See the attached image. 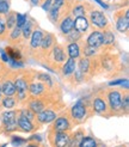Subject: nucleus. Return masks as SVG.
<instances>
[{
  "label": "nucleus",
  "mask_w": 129,
  "mask_h": 147,
  "mask_svg": "<svg viewBox=\"0 0 129 147\" xmlns=\"http://www.w3.org/2000/svg\"><path fill=\"white\" fill-rule=\"evenodd\" d=\"M13 84L16 86L17 100L18 102H26L29 99V80L25 76H16L13 77Z\"/></svg>",
  "instance_id": "obj_1"
},
{
  "label": "nucleus",
  "mask_w": 129,
  "mask_h": 147,
  "mask_svg": "<svg viewBox=\"0 0 129 147\" xmlns=\"http://www.w3.org/2000/svg\"><path fill=\"white\" fill-rule=\"evenodd\" d=\"M17 116H18L17 110H7V111L1 114L0 120H1L3 123V131H5V133H13V131L18 130Z\"/></svg>",
  "instance_id": "obj_2"
},
{
  "label": "nucleus",
  "mask_w": 129,
  "mask_h": 147,
  "mask_svg": "<svg viewBox=\"0 0 129 147\" xmlns=\"http://www.w3.org/2000/svg\"><path fill=\"white\" fill-rule=\"evenodd\" d=\"M89 12V22L90 24H92L93 26H96L98 29H104V30H106V29L110 28V24H109V20H108L106 16L103 13L98 11L96 7L93 9V7H90V10L86 11V13Z\"/></svg>",
  "instance_id": "obj_3"
},
{
  "label": "nucleus",
  "mask_w": 129,
  "mask_h": 147,
  "mask_svg": "<svg viewBox=\"0 0 129 147\" xmlns=\"http://www.w3.org/2000/svg\"><path fill=\"white\" fill-rule=\"evenodd\" d=\"M92 113H96L98 115H110L112 114L111 110L109 108V104H108V100H106V94L103 93H98L96 94L92 99Z\"/></svg>",
  "instance_id": "obj_4"
},
{
  "label": "nucleus",
  "mask_w": 129,
  "mask_h": 147,
  "mask_svg": "<svg viewBox=\"0 0 129 147\" xmlns=\"http://www.w3.org/2000/svg\"><path fill=\"white\" fill-rule=\"evenodd\" d=\"M49 56V61H50V67H59V69L61 68L62 63L66 61V53H64L63 48L55 43L53 46L52 50L49 51V54L47 55V57Z\"/></svg>",
  "instance_id": "obj_5"
},
{
  "label": "nucleus",
  "mask_w": 129,
  "mask_h": 147,
  "mask_svg": "<svg viewBox=\"0 0 129 147\" xmlns=\"http://www.w3.org/2000/svg\"><path fill=\"white\" fill-rule=\"evenodd\" d=\"M69 115L75 122H83L89 116V105H86L83 100H78L75 104L71 108Z\"/></svg>",
  "instance_id": "obj_6"
},
{
  "label": "nucleus",
  "mask_w": 129,
  "mask_h": 147,
  "mask_svg": "<svg viewBox=\"0 0 129 147\" xmlns=\"http://www.w3.org/2000/svg\"><path fill=\"white\" fill-rule=\"evenodd\" d=\"M106 100L111 113H122L121 102H122V92L116 89H110L106 92Z\"/></svg>",
  "instance_id": "obj_7"
},
{
  "label": "nucleus",
  "mask_w": 129,
  "mask_h": 147,
  "mask_svg": "<svg viewBox=\"0 0 129 147\" xmlns=\"http://www.w3.org/2000/svg\"><path fill=\"white\" fill-rule=\"evenodd\" d=\"M53 130L56 131H69V129L73 127V119L71 115L63 114L62 116H59L53 121Z\"/></svg>",
  "instance_id": "obj_8"
},
{
  "label": "nucleus",
  "mask_w": 129,
  "mask_h": 147,
  "mask_svg": "<svg viewBox=\"0 0 129 147\" xmlns=\"http://www.w3.org/2000/svg\"><path fill=\"white\" fill-rule=\"evenodd\" d=\"M115 20H116V29L122 32V34H127L129 30V12L128 10L124 11H118L115 13Z\"/></svg>",
  "instance_id": "obj_9"
},
{
  "label": "nucleus",
  "mask_w": 129,
  "mask_h": 147,
  "mask_svg": "<svg viewBox=\"0 0 129 147\" xmlns=\"http://www.w3.org/2000/svg\"><path fill=\"white\" fill-rule=\"evenodd\" d=\"M53 131L54 133L50 136V140H52L54 147H67L71 138V134L68 131H56V130Z\"/></svg>",
  "instance_id": "obj_10"
},
{
  "label": "nucleus",
  "mask_w": 129,
  "mask_h": 147,
  "mask_svg": "<svg viewBox=\"0 0 129 147\" xmlns=\"http://www.w3.org/2000/svg\"><path fill=\"white\" fill-rule=\"evenodd\" d=\"M55 43H56V42H55L54 35L50 34V32H44L38 50L41 51V54H42L43 56L47 57V55L49 54V51L52 50V48H53V46L55 45Z\"/></svg>",
  "instance_id": "obj_11"
},
{
  "label": "nucleus",
  "mask_w": 129,
  "mask_h": 147,
  "mask_svg": "<svg viewBox=\"0 0 129 147\" xmlns=\"http://www.w3.org/2000/svg\"><path fill=\"white\" fill-rule=\"evenodd\" d=\"M46 90H47V85L44 83L40 82V80L29 83V96L31 98L42 97L46 93Z\"/></svg>",
  "instance_id": "obj_12"
},
{
  "label": "nucleus",
  "mask_w": 129,
  "mask_h": 147,
  "mask_svg": "<svg viewBox=\"0 0 129 147\" xmlns=\"http://www.w3.org/2000/svg\"><path fill=\"white\" fill-rule=\"evenodd\" d=\"M56 119V113L52 109H44L41 113L36 114V121L41 124H47V123H52Z\"/></svg>",
  "instance_id": "obj_13"
},
{
  "label": "nucleus",
  "mask_w": 129,
  "mask_h": 147,
  "mask_svg": "<svg viewBox=\"0 0 129 147\" xmlns=\"http://www.w3.org/2000/svg\"><path fill=\"white\" fill-rule=\"evenodd\" d=\"M43 35H44V31L41 30V29H34V31L30 36V45H29V48H30L31 51H38L40 45L42 42Z\"/></svg>",
  "instance_id": "obj_14"
},
{
  "label": "nucleus",
  "mask_w": 129,
  "mask_h": 147,
  "mask_svg": "<svg viewBox=\"0 0 129 147\" xmlns=\"http://www.w3.org/2000/svg\"><path fill=\"white\" fill-rule=\"evenodd\" d=\"M75 69H77V60H75V59L68 57L67 60L62 63L61 68H60V72H61L62 77L69 78V77H72V74L74 73Z\"/></svg>",
  "instance_id": "obj_15"
},
{
  "label": "nucleus",
  "mask_w": 129,
  "mask_h": 147,
  "mask_svg": "<svg viewBox=\"0 0 129 147\" xmlns=\"http://www.w3.org/2000/svg\"><path fill=\"white\" fill-rule=\"evenodd\" d=\"M73 23H74V18L73 16L69 13L67 16L62 17L59 20V29L62 35H67L68 32H71L73 30Z\"/></svg>",
  "instance_id": "obj_16"
},
{
  "label": "nucleus",
  "mask_w": 129,
  "mask_h": 147,
  "mask_svg": "<svg viewBox=\"0 0 129 147\" xmlns=\"http://www.w3.org/2000/svg\"><path fill=\"white\" fill-rule=\"evenodd\" d=\"M86 45L90 46V47H93V48H97L99 49L100 47L103 46V32L102 31H92L87 40H86Z\"/></svg>",
  "instance_id": "obj_17"
},
{
  "label": "nucleus",
  "mask_w": 129,
  "mask_h": 147,
  "mask_svg": "<svg viewBox=\"0 0 129 147\" xmlns=\"http://www.w3.org/2000/svg\"><path fill=\"white\" fill-rule=\"evenodd\" d=\"M73 29H75L77 31H79L80 34H85L89 31L90 29V22L86 16H78L74 19L73 23Z\"/></svg>",
  "instance_id": "obj_18"
},
{
  "label": "nucleus",
  "mask_w": 129,
  "mask_h": 147,
  "mask_svg": "<svg viewBox=\"0 0 129 147\" xmlns=\"http://www.w3.org/2000/svg\"><path fill=\"white\" fill-rule=\"evenodd\" d=\"M28 108L31 110L32 113L35 114H38L41 113L42 110H44L47 108V104H46V102L43 100L41 97H37V98H30V99H28Z\"/></svg>",
  "instance_id": "obj_19"
},
{
  "label": "nucleus",
  "mask_w": 129,
  "mask_h": 147,
  "mask_svg": "<svg viewBox=\"0 0 129 147\" xmlns=\"http://www.w3.org/2000/svg\"><path fill=\"white\" fill-rule=\"evenodd\" d=\"M17 127L19 130L25 131V133H31L36 128L34 121L28 120L23 116H17Z\"/></svg>",
  "instance_id": "obj_20"
},
{
  "label": "nucleus",
  "mask_w": 129,
  "mask_h": 147,
  "mask_svg": "<svg viewBox=\"0 0 129 147\" xmlns=\"http://www.w3.org/2000/svg\"><path fill=\"white\" fill-rule=\"evenodd\" d=\"M0 89H1V93L5 97H13L16 94V86H14L12 79H6L0 85Z\"/></svg>",
  "instance_id": "obj_21"
},
{
  "label": "nucleus",
  "mask_w": 129,
  "mask_h": 147,
  "mask_svg": "<svg viewBox=\"0 0 129 147\" xmlns=\"http://www.w3.org/2000/svg\"><path fill=\"white\" fill-rule=\"evenodd\" d=\"M6 54H7V57L9 60H12V61H17V62H22L23 60V55H22L20 50L17 48V46H7L6 47Z\"/></svg>",
  "instance_id": "obj_22"
},
{
  "label": "nucleus",
  "mask_w": 129,
  "mask_h": 147,
  "mask_svg": "<svg viewBox=\"0 0 129 147\" xmlns=\"http://www.w3.org/2000/svg\"><path fill=\"white\" fill-rule=\"evenodd\" d=\"M22 37H23L22 36V29L18 26H14L12 30H10V34L7 35V38H9L11 46H18Z\"/></svg>",
  "instance_id": "obj_23"
},
{
  "label": "nucleus",
  "mask_w": 129,
  "mask_h": 147,
  "mask_svg": "<svg viewBox=\"0 0 129 147\" xmlns=\"http://www.w3.org/2000/svg\"><path fill=\"white\" fill-rule=\"evenodd\" d=\"M80 49H81V46L79 42H72V43H68L67 45V54L71 59H79L81 55L80 53Z\"/></svg>",
  "instance_id": "obj_24"
},
{
  "label": "nucleus",
  "mask_w": 129,
  "mask_h": 147,
  "mask_svg": "<svg viewBox=\"0 0 129 147\" xmlns=\"http://www.w3.org/2000/svg\"><path fill=\"white\" fill-rule=\"evenodd\" d=\"M86 11H87V7L83 1H78V4L72 5L71 7V14L74 17L78 16H86Z\"/></svg>",
  "instance_id": "obj_25"
},
{
  "label": "nucleus",
  "mask_w": 129,
  "mask_h": 147,
  "mask_svg": "<svg viewBox=\"0 0 129 147\" xmlns=\"http://www.w3.org/2000/svg\"><path fill=\"white\" fill-rule=\"evenodd\" d=\"M77 67L78 69L80 71L84 74H87L90 72L91 68V61H90V57H81L79 62H77Z\"/></svg>",
  "instance_id": "obj_26"
},
{
  "label": "nucleus",
  "mask_w": 129,
  "mask_h": 147,
  "mask_svg": "<svg viewBox=\"0 0 129 147\" xmlns=\"http://www.w3.org/2000/svg\"><path fill=\"white\" fill-rule=\"evenodd\" d=\"M34 31V25H32V20L31 19H28L25 22V24L22 26V36H23L24 40H29L30 36Z\"/></svg>",
  "instance_id": "obj_27"
},
{
  "label": "nucleus",
  "mask_w": 129,
  "mask_h": 147,
  "mask_svg": "<svg viewBox=\"0 0 129 147\" xmlns=\"http://www.w3.org/2000/svg\"><path fill=\"white\" fill-rule=\"evenodd\" d=\"M16 16L17 13L14 11H9L5 14V22H6V28L7 30H12V29L16 26Z\"/></svg>",
  "instance_id": "obj_28"
},
{
  "label": "nucleus",
  "mask_w": 129,
  "mask_h": 147,
  "mask_svg": "<svg viewBox=\"0 0 129 147\" xmlns=\"http://www.w3.org/2000/svg\"><path fill=\"white\" fill-rule=\"evenodd\" d=\"M17 103H18L17 98H14V96H13V97H4V98H1V102H0V104H1L3 108L10 110V109L16 108Z\"/></svg>",
  "instance_id": "obj_29"
},
{
  "label": "nucleus",
  "mask_w": 129,
  "mask_h": 147,
  "mask_svg": "<svg viewBox=\"0 0 129 147\" xmlns=\"http://www.w3.org/2000/svg\"><path fill=\"white\" fill-rule=\"evenodd\" d=\"M78 147H98L97 140L92 136H84L81 141L79 142Z\"/></svg>",
  "instance_id": "obj_30"
},
{
  "label": "nucleus",
  "mask_w": 129,
  "mask_h": 147,
  "mask_svg": "<svg viewBox=\"0 0 129 147\" xmlns=\"http://www.w3.org/2000/svg\"><path fill=\"white\" fill-rule=\"evenodd\" d=\"M48 16H49V19L52 23L54 24H57L59 23V20L61 18V12H60V9H55V7H52L48 12Z\"/></svg>",
  "instance_id": "obj_31"
},
{
  "label": "nucleus",
  "mask_w": 129,
  "mask_h": 147,
  "mask_svg": "<svg viewBox=\"0 0 129 147\" xmlns=\"http://www.w3.org/2000/svg\"><path fill=\"white\" fill-rule=\"evenodd\" d=\"M115 42V35L110 29H106L103 32V46H111Z\"/></svg>",
  "instance_id": "obj_32"
},
{
  "label": "nucleus",
  "mask_w": 129,
  "mask_h": 147,
  "mask_svg": "<svg viewBox=\"0 0 129 147\" xmlns=\"http://www.w3.org/2000/svg\"><path fill=\"white\" fill-rule=\"evenodd\" d=\"M64 36H66V41L68 43H72V42H79L80 41L83 34H80L79 31H77L75 29H73L71 32H68L67 35H64Z\"/></svg>",
  "instance_id": "obj_33"
},
{
  "label": "nucleus",
  "mask_w": 129,
  "mask_h": 147,
  "mask_svg": "<svg viewBox=\"0 0 129 147\" xmlns=\"http://www.w3.org/2000/svg\"><path fill=\"white\" fill-rule=\"evenodd\" d=\"M7 35H9V30H7V28H6L5 16L0 14V41L7 38Z\"/></svg>",
  "instance_id": "obj_34"
},
{
  "label": "nucleus",
  "mask_w": 129,
  "mask_h": 147,
  "mask_svg": "<svg viewBox=\"0 0 129 147\" xmlns=\"http://www.w3.org/2000/svg\"><path fill=\"white\" fill-rule=\"evenodd\" d=\"M121 110L123 114H128L129 110V94H128V90H126L124 94L122 93V102H121Z\"/></svg>",
  "instance_id": "obj_35"
},
{
  "label": "nucleus",
  "mask_w": 129,
  "mask_h": 147,
  "mask_svg": "<svg viewBox=\"0 0 129 147\" xmlns=\"http://www.w3.org/2000/svg\"><path fill=\"white\" fill-rule=\"evenodd\" d=\"M83 49H80V53L84 54V57H92L95 56V54L97 53V48H93V47H90L87 45H85L84 47H81Z\"/></svg>",
  "instance_id": "obj_36"
},
{
  "label": "nucleus",
  "mask_w": 129,
  "mask_h": 147,
  "mask_svg": "<svg viewBox=\"0 0 129 147\" xmlns=\"http://www.w3.org/2000/svg\"><path fill=\"white\" fill-rule=\"evenodd\" d=\"M18 116H23L28 120H31V121H36V114L32 113L29 108H25V109H22L18 111Z\"/></svg>",
  "instance_id": "obj_37"
},
{
  "label": "nucleus",
  "mask_w": 129,
  "mask_h": 147,
  "mask_svg": "<svg viewBox=\"0 0 129 147\" xmlns=\"http://www.w3.org/2000/svg\"><path fill=\"white\" fill-rule=\"evenodd\" d=\"M11 11V1L10 0H0V14H5Z\"/></svg>",
  "instance_id": "obj_38"
},
{
  "label": "nucleus",
  "mask_w": 129,
  "mask_h": 147,
  "mask_svg": "<svg viewBox=\"0 0 129 147\" xmlns=\"http://www.w3.org/2000/svg\"><path fill=\"white\" fill-rule=\"evenodd\" d=\"M26 20H28V13H24V14L17 13V16H16V26L22 29V26L25 24Z\"/></svg>",
  "instance_id": "obj_39"
},
{
  "label": "nucleus",
  "mask_w": 129,
  "mask_h": 147,
  "mask_svg": "<svg viewBox=\"0 0 129 147\" xmlns=\"http://www.w3.org/2000/svg\"><path fill=\"white\" fill-rule=\"evenodd\" d=\"M40 5H41V7H42V9L44 10L46 12H48V11L53 7V0H43V1H42Z\"/></svg>",
  "instance_id": "obj_40"
},
{
  "label": "nucleus",
  "mask_w": 129,
  "mask_h": 147,
  "mask_svg": "<svg viewBox=\"0 0 129 147\" xmlns=\"http://www.w3.org/2000/svg\"><path fill=\"white\" fill-rule=\"evenodd\" d=\"M25 142H26L25 139H22V138H18V136L12 138V145L13 146H20L22 144H25Z\"/></svg>",
  "instance_id": "obj_41"
},
{
  "label": "nucleus",
  "mask_w": 129,
  "mask_h": 147,
  "mask_svg": "<svg viewBox=\"0 0 129 147\" xmlns=\"http://www.w3.org/2000/svg\"><path fill=\"white\" fill-rule=\"evenodd\" d=\"M124 80H126V78H124V79H117V80H112V82H110V83H109V85H110V86H116V85H121L122 83L124 82Z\"/></svg>",
  "instance_id": "obj_42"
},
{
  "label": "nucleus",
  "mask_w": 129,
  "mask_h": 147,
  "mask_svg": "<svg viewBox=\"0 0 129 147\" xmlns=\"http://www.w3.org/2000/svg\"><path fill=\"white\" fill-rule=\"evenodd\" d=\"M0 54H1V60H3L4 62H9V57H7V54H6L5 50L0 49Z\"/></svg>",
  "instance_id": "obj_43"
},
{
  "label": "nucleus",
  "mask_w": 129,
  "mask_h": 147,
  "mask_svg": "<svg viewBox=\"0 0 129 147\" xmlns=\"http://www.w3.org/2000/svg\"><path fill=\"white\" fill-rule=\"evenodd\" d=\"M95 1H96V3H98V4H99L100 6H102L103 9H105V10H108V9H109V6H108V5L105 4V3H103L102 0H95Z\"/></svg>",
  "instance_id": "obj_44"
},
{
  "label": "nucleus",
  "mask_w": 129,
  "mask_h": 147,
  "mask_svg": "<svg viewBox=\"0 0 129 147\" xmlns=\"http://www.w3.org/2000/svg\"><path fill=\"white\" fill-rule=\"evenodd\" d=\"M29 1H30V4L32 6H38L40 3H41V0H29Z\"/></svg>",
  "instance_id": "obj_45"
},
{
  "label": "nucleus",
  "mask_w": 129,
  "mask_h": 147,
  "mask_svg": "<svg viewBox=\"0 0 129 147\" xmlns=\"http://www.w3.org/2000/svg\"><path fill=\"white\" fill-rule=\"evenodd\" d=\"M1 98H3V93H1V89H0V102H1Z\"/></svg>",
  "instance_id": "obj_46"
},
{
  "label": "nucleus",
  "mask_w": 129,
  "mask_h": 147,
  "mask_svg": "<svg viewBox=\"0 0 129 147\" xmlns=\"http://www.w3.org/2000/svg\"><path fill=\"white\" fill-rule=\"evenodd\" d=\"M0 130H3V123H1V120H0Z\"/></svg>",
  "instance_id": "obj_47"
},
{
  "label": "nucleus",
  "mask_w": 129,
  "mask_h": 147,
  "mask_svg": "<svg viewBox=\"0 0 129 147\" xmlns=\"http://www.w3.org/2000/svg\"><path fill=\"white\" fill-rule=\"evenodd\" d=\"M1 69H3V65H1V62H0V72H1Z\"/></svg>",
  "instance_id": "obj_48"
},
{
  "label": "nucleus",
  "mask_w": 129,
  "mask_h": 147,
  "mask_svg": "<svg viewBox=\"0 0 129 147\" xmlns=\"http://www.w3.org/2000/svg\"><path fill=\"white\" fill-rule=\"evenodd\" d=\"M28 147H37V146H35V145H29Z\"/></svg>",
  "instance_id": "obj_49"
},
{
  "label": "nucleus",
  "mask_w": 129,
  "mask_h": 147,
  "mask_svg": "<svg viewBox=\"0 0 129 147\" xmlns=\"http://www.w3.org/2000/svg\"><path fill=\"white\" fill-rule=\"evenodd\" d=\"M77 1H84V0H77Z\"/></svg>",
  "instance_id": "obj_50"
},
{
  "label": "nucleus",
  "mask_w": 129,
  "mask_h": 147,
  "mask_svg": "<svg viewBox=\"0 0 129 147\" xmlns=\"http://www.w3.org/2000/svg\"><path fill=\"white\" fill-rule=\"evenodd\" d=\"M118 147H123V146H118Z\"/></svg>",
  "instance_id": "obj_51"
}]
</instances>
